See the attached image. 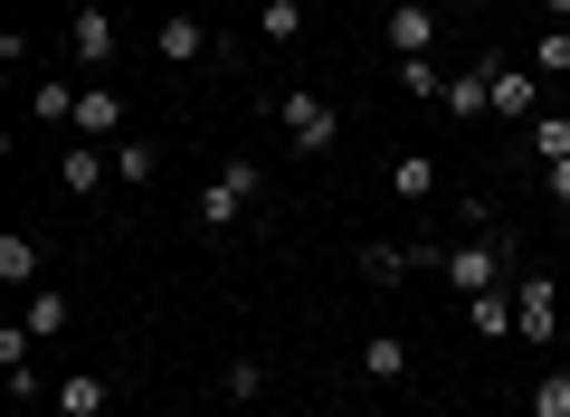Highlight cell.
<instances>
[{"label": "cell", "instance_id": "obj_14", "mask_svg": "<svg viewBox=\"0 0 570 417\" xmlns=\"http://www.w3.org/2000/svg\"><path fill=\"white\" fill-rule=\"evenodd\" d=\"M409 266H438V238H419V247H400V238H371V247H362V276H371V285H400Z\"/></svg>", "mask_w": 570, "mask_h": 417}, {"label": "cell", "instance_id": "obj_23", "mask_svg": "<svg viewBox=\"0 0 570 417\" xmlns=\"http://www.w3.org/2000/svg\"><path fill=\"white\" fill-rule=\"evenodd\" d=\"M523 58L542 67V86H561V77H570V29H561V20H542V39H532Z\"/></svg>", "mask_w": 570, "mask_h": 417}, {"label": "cell", "instance_id": "obj_28", "mask_svg": "<svg viewBox=\"0 0 570 417\" xmlns=\"http://www.w3.org/2000/svg\"><path fill=\"white\" fill-rule=\"evenodd\" d=\"M542 20H561V29H570V0H542Z\"/></svg>", "mask_w": 570, "mask_h": 417}, {"label": "cell", "instance_id": "obj_16", "mask_svg": "<svg viewBox=\"0 0 570 417\" xmlns=\"http://www.w3.org/2000/svg\"><path fill=\"white\" fill-rule=\"evenodd\" d=\"M105 408H115V379L105 370H67L58 379V417H105Z\"/></svg>", "mask_w": 570, "mask_h": 417}, {"label": "cell", "instance_id": "obj_30", "mask_svg": "<svg viewBox=\"0 0 570 417\" xmlns=\"http://www.w3.org/2000/svg\"><path fill=\"white\" fill-rule=\"evenodd\" d=\"M29 417H58V398H48V408H29Z\"/></svg>", "mask_w": 570, "mask_h": 417}, {"label": "cell", "instance_id": "obj_6", "mask_svg": "<svg viewBox=\"0 0 570 417\" xmlns=\"http://www.w3.org/2000/svg\"><path fill=\"white\" fill-rule=\"evenodd\" d=\"M561 332V295H551V276H513V341H532V351H542V341Z\"/></svg>", "mask_w": 570, "mask_h": 417}, {"label": "cell", "instance_id": "obj_31", "mask_svg": "<svg viewBox=\"0 0 570 417\" xmlns=\"http://www.w3.org/2000/svg\"><path fill=\"white\" fill-rule=\"evenodd\" d=\"M561 115H570V77H561Z\"/></svg>", "mask_w": 570, "mask_h": 417}, {"label": "cell", "instance_id": "obj_27", "mask_svg": "<svg viewBox=\"0 0 570 417\" xmlns=\"http://www.w3.org/2000/svg\"><path fill=\"white\" fill-rule=\"evenodd\" d=\"M542 199H551V209H570V161H542Z\"/></svg>", "mask_w": 570, "mask_h": 417}, {"label": "cell", "instance_id": "obj_21", "mask_svg": "<svg viewBox=\"0 0 570 417\" xmlns=\"http://www.w3.org/2000/svg\"><path fill=\"white\" fill-rule=\"evenodd\" d=\"M257 39L266 48H295V39H305V0H257Z\"/></svg>", "mask_w": 570, "mask_h": 417}, {"label": "cell", "instance_id": "obj_20", "mask_svg": "<svg viewBox=\"0 0 570 417\" xmlns=\"http://www.w3.org/2000/svg\"><path fill=\"white\" fill-rule=\"evenodd\" d=\"M39 238H29V228H0V285H39Z\"/></svg>", "mask_w": 570, "mask_h": 417}, {"label": "cell", "instance_id": "obj_17", "mask_svg": "<svg viewBox=\"0 0 570 417\" xmlns=\"http://www.w3.org/2000/svg\"><path fill=\"white\" fill-rule=\"evenodd\" d=\"M523 161H532V171H542V161H570V115H561V105H542V115L523 123Z\"/></svg>", "mask_w": 570, "mask_h": 417}, {"label": "cell", "instance_id": "obj_2", "mask_svg": "<svg viewBox=\"0 0 570 417\" xmlns=\"http://www.w3.org/2000/svg\"><path fill=\"white\" fill-rule=\"evenodd\" d=\"M257 199H266V171H257V161H247V152H228L219 171L200 180V199H190V219H200L209 238H228V228H238L247 209H257Z\"/></svg>", "mask_w": 570, "mask_h": 417}, {"label": "cell", "instance_id": "obj_26", "mask_svg": "<svg viewBox=\"0 0 570 417\" xmlns=\"http://www.w3.org/2000/svg\"><path fill=\"white\" fill-rule=\"evenodd\" d=\"M219 398H238V408H247V398H266V360H228V370H219Z\"/></svg>", "mask_w": 570, "mask_h": 417}, {"label": "cell", "instance_id": "obj_22", "mask_svg": "<svg viewBox=\"0 0 570 417\" xmlns=\"http://www.w3.org/2000/svg\"><path fill=\"white\" fill-rule=\"evenodd\" d=\"M466 314H475V332H485V341H513V285H494V295H466Z\"/></svg>", "mask_w": 570, "mask_h": 417}, {"label": "cell", "instance_id": "obj_29", "mask_svg": "<svg viewBox=\"0 0 570 417\" xmlns=\"http://www.w3.org/2000/svg\"><path fill=\"white\" fill-rule=\"evenodd\" d=\"M428 10H485V0H428Z\"/></svg>", "mask_w": 570, "mask_h": 417}, {"label": "cell", "instance_id": "obj_32", "mask_svg": "<svg viewBox=\"0 0 570 417\" xmlns=\"http://www.w3.org/2000/svg\"><path fill=\"white\" fill-rule=\"evenodd\" d=\"M333 417H371V408H333Z\"/></svg>", "mask_w": 570, "mask_h": 417}, {"label": "cell", "instance_id": "obj_18", "mask_svg": "<svg viewBox=\"0 0 570 417\" xmlns=\"http://www.w3.org/2000/svg\"><path fill=\"white\" fill-rule=\"evenodd\" d=\"M153 171H163V142H153V133H124L115 142V190H153Z\"/></svg>", "mask_w": 570, "mask_h": 417}, {"label": "cell", "instance_id": "obj_24", "mask_svg": "<svg viewBox=\"0 0 570 417\" xmlns=\"http://www.w3.org/2000/svg\"><path fill=\"white\" fill-rule=\"evenodd\" d=\"M523 408H532V417H570V370H561V360H551V370L523 389Z\"/></svg>", "mask_w": 570, "mask_h": 417}, {"label": "cell", "instance_id": "obj_13", "mask_svg": "<svg viewBox=\"0 0 570 417\" xmlns=\"http://www.w3.org/2000/svg\"><path fill=\"white\" fill-rule=\"evenodd\" d=\"M438 115H456V123H485V115H494V77H485V58H475V67H456V77H448Z\"/></svg>", "mask_w": 570, "mask_h": 417}, {"label": "cell", "instance_id": "obj_19", "mask_svg": "<svg viewBox=\"0 0 570 417\" xmlns=\"http://www.w3.org/2000/svg\"><path fill=\"white\" fill-rule=\"evenodd\" d=\"M20 322H29L39 341H67V322H77V314H67L58 285H29V295H20Z\"/></svg>", "mask_w": 570, "mask_h": 417}, {"label": "cell", "instance_id": "obj_9", "mask_svg": "<svg viewBox=\"0 0 570 417\" xmlns=\"http://www.w3.org/2000/svg\"><path fill=\"white\" fill-rule=\"evenodd\" d=\"M67 48H77V67H86V77H105V67H115V48H124L115 10H96V0H86L77 20H67Z\"/></svg>", "mask_w": 570, "mask_h": 417}, {"label": "cell", "instance_id": "obj_1", "mask_svg": "<svg viewBox=\"0 0 570 417\" xmlns=\"http://www.w3.org/2000/svg\"><path fill=\"white\" fill-rule=\"evenodd\" d=\"M438 276H448L456 295H494V285L523 276V247H513L504 228H475V238H438Z\"/></svg>", "mask_w": 570, "mask_h": 417}, {"label": "cell", "instance_id": "obj_7", "mask_svg": "<svg viewBox=\"0 0 570 417\" xmlns=\"http://www.w3.org/2000/svg\"><path fill=\"white\" fill-rule=\"evenodd\" d=\"M77 142H124V86L115 77L77 86Z\"/></svg>", "mask_w": 570, "mask_h": 417}, {"label": "cell", "instance_id": "obj_10", "mask_svg": "<svg viewBox=\"0 0 570 417\" xmlns=\"http://www.w3.org/2000/svg\"><path fill=\"white\" fill-rule=\"evenodd\" d=\"M105 180H115V152H105V142H67L58 152V190L67 199H96Z\"/></svg>", "mask_w": 570, "mask_h": 417}, {"label": "cell", "instance_id": "obj_11", "mask_svg": "<svg viewBox=\"0 0 570 417\" xmlns=\"http://www.w3.org/2000/svg\"><path fill=\"white\" fill-rule=\"evenodd\" d=\"M352 370H362L371 389H409V341H400V332H362V351H352Z\"/></svg>", "mask_w": 570, "mask_h": 417}, {"label": "cell", "instance_id": "obj_25", "mask_svg": "<svg viewBox=\"0 0 570 417\" xmlns=\"http://www.w3.org/2000/svg\"><path fill=\"white\" fill-rule=\"evenodd\" d=\"M400 86L419 105H438V96H448V67H438V58H400Z\"/></svg>", "mask_w": 570, "mask_h": 417}, {"label": "cell", "instance_id": "obj_5", "mask_svg": "<svg viewBox=\"0 0 570 417\" xmlns=\"http://www.w3.org/2000/svg\"><path fill=\"white\" fill-rule=\"evenodd\" d=\"M485 77H494V123L523 133V123L542 115V67H532V58H485Z\"/></svg>", "mask_w": 570, "mask_h": 417}, {"label": "cell", "instance_id": "obj_12", "mask_svg": "<svg viewBox=\"0 0 570 417\" xmlns=\"http://www.w3.org/2000/svg\"><path fill=\"white\" fill-rule=\"evenodd\" d=\"M438 20L448 10H428V0H390V48L400 58H438Z\"/></svg>", "mask_w": 570, "mask_h": 417}, {"label": "cell", "instance_id": "obj_4", "mask_svg": "<svg viewBox=\"0 0 570 417\" xmlns=\"http://www.w3.org/2000/svg\"><path fill=\"white\" fill-rule=\"evenodd\" d=\"M153 58H163V67H219V58H238V48H228L219 29L200 20V10H163V29H153Z\"/></svg>", "mask_w": 570, "mask_h": 417}, {"label": "cell", "instance_id": "obj_8", "mask_svg": "<svg viewBox=\"0 0 570 417\" xmlns=\"http://www.w3.org/2000/svg\"><path fill=\"white\" fill-rule=\"evenodd\" d=\"M438 190H448L438 152H419V142H409V152H390V199H400V209H438Z\"/></svg>", "mask_w": 570, "mask_h": 417}, {"label": "cell", "instance_id": "obj_3", "mask_svg": "<svg viewBox=\"0 0 570 417\" xmlns=\"http://www.w3.org/2000/svg\"><path fill=\"white\" fill-rule=\"evenodd\" d=\"M276 133H285V152H305V161H324L333 142H343V115H333L314 86H285L276 96Z\"/></svg>", "mask_w": 570, "mask_h": 417}, {"label": "cell", "instance_id": "obj_15", "mask_svg": "<svg viewBox=\"0 0 570 417\" xmlns=\"http://www.w3.org/2000/svg\"><path fill=\"white\" fill-rule=\"evenodd\" d=\"M29 123H39V133H77V86L39 77V86H29Z\"/></svg>", "mask_w": 570, "mask_h": 417}]
</instances>
